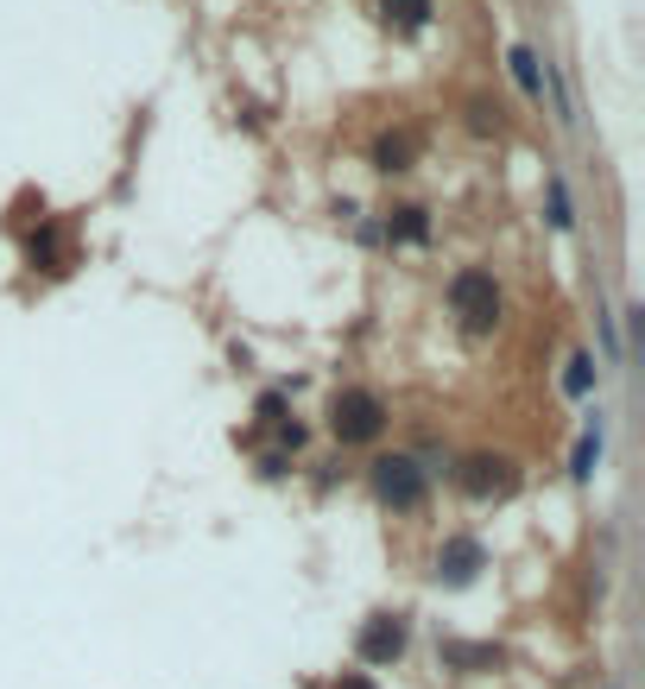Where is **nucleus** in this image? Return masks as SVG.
Here are the masks:
<instances>
[{"instance_id":"nucleus-1","label":"nucleus","mask_w":645,"mask_h":689,"mask_svg":"<svg viewBox=\"0 0 645 689\" xmlns=\"http://www.w3.org/2000/svg\"><path fill=\"white\" fill-rule=\"evenodd\" d=\"M450 311L469 335H493L500 329V285H493L488 266H462L450 278Z\"/></svg>"},{"instance_id":"nucleus-2","label":"nucleus","mask_w":645,"mask_h":689,"mask_svg":"<svg viewBox=\"0 0 645 689\" xmlns=\"http://www.w3.org/2000/svg\"><path fill=\"white\" fill-rule=\"evenodd\" d=\"M330 431H335V443H373V436L387 431V405H380V393H368V386H342V393L330 398Z\"/></svg>"},{"instance_id":"nucleus-3","label":"nucleus","mask_w":645,"mask_h":689,"mask_svg":"<svg viewBox=\"0 0 645 689\" xmlns=\"http://www.w3.org/2000/svg\"><path fill=\"white\" fill-rule=\"evenodd\" d=\"M405 639H411L405 613H368V627L354 632V658H361V665H399V658H405Z\"/></svg>"},{"instance_id":"nucleus-4","label":"nucleus","mask_w":645,"mask_h":689,"mask_svg":"<svg viewBox=\"0 0 645 689\" xmlns=\"http://www.w3.org/2000/svg\"><path fill=\"white\" fill-rule=\"evenodd\" d=\"M373 493H380L392 512H411L424 500V469H418L411 455H380V462H373Z\"/></svg>"},{"instance_id":"nucleus-5","label":"nucleus","mask_w":645,"mask_h":689,"mask_svg":"<svg viewBox=\"0 0 645 689\" xmlns=\"http://www.w3.org/2000/svg\"><path fill=\"white\" fill-rule=\"evenodd\" d=\"M456 481H462V493H475V500H500V493L519 488V474H512L507 455H469V462L456 469Z\"/></svg>"},{"instance_id":"nucleus-6","label":"nucleus","mask_w":645,"mask_h":689,"mask_svg":"<svg viewBox=\"0 0 645 689\" xmlns=\"http://www.w3.org/2000/svg\"><path fill=\"white\" fill-rule=\"evenodd\" d=\"M475 570H481V544H475V538H450L443 557H437V582L462 589V582H475Z\"/></svg>"},{"instance_id":"nucleus-7","label":"nucleus","mask_w":645,"mask_h":689,"mask_svg":"<svg viewBox=\"0 0 645 689\" xmlns=\"http://www.w3.org/2000/svg\"><path fill=\"white\" fill-rule=\"evenodd\" d=\"M387 240H405V247H424L430 240V209H418V203H399L387 216Z\"/></svg>"},{"instance_id":"nucleus-8","label":"nucleus","mask_w":645,"mask_h":689,"mask_svg":"<svg viewBox=\"0 0 645 689\" xmlns=\"http://www.w3.org/2000/svg\"><path fill=\"white\" fill-rule=\"evenodd\" d=\"M411 152H418V134H380L373 139V171H411Z\"/></svg>"},{"instance_id":"nucleus-9","label":"nucleus","mask_w":645,"mask_h":689,"mask_svg":"<svg viewBox=\"0 0 645 689\" xmlns=\"http://www.w3.org/2000/svg\"><path fill=\"white\" fill-rule=\"evenodd\" d=\"M380 13H387V26H399V32H424L430 0H380Z\"/></svg>"},{"instance_id":"nucleus-10","label":"nucleus","mask_w":645,"mask_h":689,"mask_svg":"<svg viewBox=\"0 0 645 689\" xmlns=\"http://www.w3.org/2000/svg\"><path fill=\"white\" fill-rule=\"evenodd\" d=\"M512 77H519V89H526L531 101L545 96V70H538V51H526V45H512Z\"/></svg>"},{"instance_id":"nucleus-11","label":"nucleus","mask_w":645,"mask_h":689,"mask_svg":"<svg viewBox=\"0 0 645 689\" xmlns=\"http://www.w3.org/2000/svg\"><path fill=\"white\" fill-rule=\"evenodd\" d=\"M550 228H557V235H569V228H576V209H569V184L557 178V171H550Z\"/></svg>"},{"instance_id":"nucleus-12","label":"nucleus","mask_w":645,"mask_h":689,"mask_svg":"<svg viewBox=\"0 0 645 689\" xmlns=\"http://www.w3.org/2000/svg\"><path fill=\"white\" fill-rule=\"evenodd\" d=\"M564 386H569V393H576V398H583L588 386H595V361H588V355H569V374H564Z\"/></svg>"},{"instance_id":"nucleus-13","label":"nucleus","mask_w":645,"mask_h":689,"mask_svg":"<svg viewBox=\"0 0 645 689\" xmlns=\"http://www.w3.org/2000/svg\"><path fill=\"white\" fill-rule=\"evenodd\" d=\"M443 658H450V665H469V670H488L493 665L488 646H443Z\"/></svg>"},{"instance_id":"nucleus-14","label":"nucleus","mask_w":645,"mask_h":689,"mask_svg":"<svg viewBox=\"0 0 645 689\" xmlns=\"http://www.w3.org/2000/svg\"><path fill=\"white\" fill-rule=\"evenodd\" d=\"M45 259V273H58V235L45 228V235H32V266Z\"/></svg>"},{"instance_id":"nucleus-15","label":"nucleus","mask_w":645,"mask_h":689,"mask_svg":"<svg viewBox=\"0 0 645 689\" xmlns=\"http://www.w3.org/2000/svg\"><path fill=\"white\" fill-rule=\"evenodd\" d=\"M595 455H602V436L588 431L583 443H576V474H588V469H595Z\"/></svg>"},{"instance_id":"nucleus-16","label":"nucleus","mask_w":645,"mask_h":689,"mask_svg":"<svg viewBox=\"0 0 645 689\" xmlns=\"http://www.w3.org/2000/svg\"><path fill=\"white\" fill-rule=\"evenodd\" d=\"M260 417H266V424H285V393H266V398H260Z\"/></svg>"},{"instance_id":"nucleus-17","label":"nucleus","mask_w":645,"mask_h":689,"mask_svg":"<svg viewBox=\"0 0 645 689\" xmlns=\"http://www.w3.org/2000/svg\"><path fill=\"white\" fill-rule=\"evenodd\" d=\"M335 689H380V683H373L368 670H342V677H335Z\"/></svg>"}]
</instances>
